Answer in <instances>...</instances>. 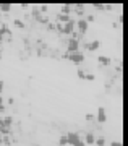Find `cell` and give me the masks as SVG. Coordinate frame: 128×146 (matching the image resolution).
<instances>
[{
	"mask_svg": "<svg viewBox=\"0 0 128 146\" xmlns=\"http://www.w3.org/2000/svg\"><path fill=\"white\" fill-rule=\"evenodd\" d=\"M96 119H97L99 123H105L107 122V114H105V109L104 107H99L97 109V117Z\"/></svg>",
	"mask_w": 128,
	"mask_h": 146,
	"instance_id": "cell-6",
	"label": "cell"
},
{
	"mask_svg": "<svg viewBox=\"0 0 128 146\" xmlns=\"http://www.w3.org/2000/svg\"><path fill=\"white\" fill-rule=\"evenodd\" d=\"M39 23H42V25H47V23H49V18H47V16H42L41 20H39Z\"/></svg>",
	"mask_w": 128,
	"mask_h": 146,
	"instance_id": "cell-20",
	"label": "cell"
},
{
	"mask_svg": "<svg viewBox=\"0 0 128 146\" xmlns=\"http://www.w3.org/2000/svg\"><path fill=\"white\" fill-rule=\"evenodd\" d=\"M13 25H15L16 28H20V29H23V28H25V23H23L21 20H13Z\"/></svg>",
	"mask_w": 128,
	"mask_h": 146,
	"instance_id": "cell-15",
	"label": "cell"
},
{
	"mask_svg": "<svg viewBox=\"0 0 128 146\" xmlns=\"http://www.w3.org/2000/svg\"><path fill=\"white\" fill-rule=\"evenodd\" d=\"M3 104V98H2V94H0V106Z\"/></svg>",
	"mask_w": 128,
	"mask_h": 146,
	"instance_id": "cell-30",
	"label": "cell"
},
{
	"mask_svg": "<svg viewBox=\"0 0 128 146\" xmlns=\"http://www.w3.org/2000/svg\"><path fill=\"white\" fill-rule=\"evenodd\" d=\"M75 52H80V39H72L70 37V41L67 44V55Z\"/></svg>",
	"mask_w": 128,
	"mask_h": 146,
	"instance_id": "cell-1",
	"label": "cell"
},
{
	"mask_svg": "<svg viewBox=\"0 0 128 146\" xmlns=\"http://www.w3.org/2000/svg\"><path fill=\"white\" fill-rule=\"evenodd\" d=\"M86 120H88V122L94 120V115H92V114H86Z\"/></svg>",
	"mask_w": 128,
	"mask_h": 146,
	"instance_id": "cell-25",
	"label": "cell"
},
{
	"mask_svg": "<svg viewBox=\"0 0 128 146\" xmlns=\"http://www.w3.org/2000/svg\"><path fill=\"white\" fill-rule=\"evenodd\" d=\"M97 62L101 63V65H110L112 58L107 57V55H99V57H97Z\"/></svg>",
	"mask_w": 128,
	"mask_h": 146,
	"instance_id": "cell-11",
	"label": "cell"
},
{
	"mask_svg": "<svg viewBox=\"0 0 128 146\" xmlns=\"http://www.w3.org/2000/svg\"><path fill=\"white\" fill-rule=\"evenodd\" d=\"M73 33H75V20H70L68 23H65V25H63V34L72 36Z\"/></svg>",
	"mask_w": 128,
	"mask_h": 146,
	"instance_id": "cell-4",
	"label": "cell"
},
{
	"mask_svg": "<svg viewBox=\"0 0 128 146\" xmlns=\"http://www.w3.org/2000/svg\"><path fill=\"white\" fill-rule=\"evenodd\" d=\"M75 28H78L80 34H86V33H88V28H89V25H88V21L84 20V18H80L78 21H75Z\"/></svg>",
	"mask_w": 128,
	"mask_h": 146,
	"instance_id": "cell-3",
	"label": "cell"
},
{
	"mask_svg": "<svg viewBox=\"0 0 128 146\" xmlns=\"http://www.w3.org/2000/svg\"><path fill=\"white\" fill-rule=\"evenodd\" d=\"M73 146H86V145H84V141H83V140H80V141H76Z\"/></svg>",
	"mask_w": 128,
	"mask_h": 146,
	"instance_id": "cell-26",
	"label": "cell"
},
{
	"mask_svg": "<svg viewBox=\"0 0 128 146\" xmlns=\"http://www.w3.org/2000/svg\"><path fill=\"white\" fill-rule=\"evenodd\" d=\"M5 109H7V107H5V104H2V106H0V112H3Z\"/></svg>",
	"mask_w": 128,
	"mask_h": 146,
	"instance_id": "cell-28",
	"label": "cell"
},
{
	"mask_svg": "<svg viewBox=\"0 0 128 146\" xmlns=\"http://www.w3.org/2000/svg\"><path fill=\"white\" fill-rule=\"evenodd\" d=\"M47 10H49V7H47V5H41V7H39V11H42V13H46Z\"/></svg>",
	"mask_w": 128,
	"mask_h": 146,
	"instance_id": "cell-21",
	"label": "cell"
},
{
	"mask_svg": "<svg viewBox=\"0 0 128 146\" xmlns=\"http://www.w3.org/2000/svg\"><path fill=\"white\" fill-rule=\"evenodd\" d=\"M110 146H123V143L120 140H118V141H112V143H110Z\"/></svg>",
	"mask_w": 128,
	"mask_h": 146,
	"instance_id": "cell-22",
	"label": "cell"
},
{
	"mask_svg": "<svg viewBox=\"0 0 128 146\" xmlns=\"http://www.w3.org/2000/svg\"><path fill=\"white\" fill-rule=\"evenodd\" d=\"M11 3H0V11H3V13H8L11 10Z\"/></svg>",
	"mask_w": 128,
	"mask_h": 146,
	"instance_id": "cell-12",
	"label": "cell"
},
{
	"mask_svg": "<svg viewBox=\"0 0 128 146\" xmlns=\"http://www.w3.org/2000/svg\"><path fill=\"white\" fill-rule=\"evenodd\" d=\"M47 28H49V29H55V25H54V23H47Z\"/></svg>",
	"mask_w": 128,
	"mask_h": 146,
	"instance_id": "cell-27",
	"label": "cell"
},
{
	"mask_svg": "<svg viewBox=\"0 0 128 146\" xmlns=\"http://www.w3.org/2000/svg\"><path fill=\"white\" fill-rule=\"evenodd\" d=\"M94 145H96V146H105V138H104V136H101V138H96Z\"/></svg>",
	"mask_w": 128,
	"mask_h": 146,
	"instance_id": "cell-13",
	"label": "cell"
},
{
	"mask_svg": "<svg viewBox=\"0 0 128 146\" xmlns=\"http://www.w3.org/2000/svg\"><path fill=\"white\" fill-rule=\"evenodd\" d=\"M2 143H3V136L0 135V146H2Z\"/></svg>",
	"mask_w": 128,
	"mask_h": 146,
	"instance_id": "cell-31",
	"label": "cell"
},
{
	"mask_svg": "<svg viewBox=\"0 0 128 146\" xmlns=\"http://www.w3.org/2000/svg\"><path fill=\"white\" fill-rule=\"evenodd\" d=\"M67 58L70 60V62H73V63H76V65H80L81 62H84V54L80 50V52H75V54H68Z\"/></svg>",
	"mask_w": 128,
	"mask_h": 146,
	"instance_id": "cell-2",
	"label": "cell"
},
{
	"mask_svg": "<svg viewBox=\"0 0 128 146\" xmlns=\"http://www.w3.org/2000/svg\"><path fill=\"white\" fill-rule=\"evenodd\" d=\"M55 18H57V21H58L60 25H65V23H68V21L72 20V16L70 15H62V13H58Z\"/></svg>",
	"mask_w": 128,
	"mask_h": 146,
	"instance_id": "cell-9",
	"label": "cell"
},
{
	"mask_svg": "<svg viewBox=\"0 0 128 146\" xmlns=\"http://www.w3.org/2000/svg\"><path fill=\"white\" fill-rule=\"evenodd\" d=\"M84 80H86V81H94L96 76H94V73H86V75H84Z\"/></svg>",
	"mask_w": 128,
	"mask_h": 146,
	"instance_id": "cell-16",
	"label": "cell"
},
{
	"mask_svg": "<svg viewBox=\"0 0 128 146\" xmlns=\"http://www.w3.org/2000/svg\"><path fill=\"white\" fill-rule=\"evenodd\" d=\"M94 8H96V10H104V8H105V5H102V3H94Z\"/></svg>",
	"mask_w": 128,
	"mask_h": 146,
	"instance_id": "cell-18",
	"label": "cell"
},
{
	"mask_svg": "<svg viewBox=\"0 0 128 146\" xmlns=\"http://www.w3.org/2000/svg\"><path fill=\"white\" fill-rule=\"evenodd\" d=\"M55 29H57V31H60L62 34H63V25H60V23H57V25H55Z\"/></svg>",
	"mask_w": 128,
	"mask_h": 146,
	"instance_id": "cell-19",
	"label": "cell"
},
{
	"mask_svg": "<svg viewBox=\"0 0 128 146\" xmlns=\"http://www.w3.org/2000/svg\"><path fill=\"white\" fill-rule=\"evenodd\" d=\"M3 36H5V34H3V33H0V42L3 41Z\"/></svg>",
	"mask_w": 128,
	"mask_h": 146,
	"instance_id": "cell-29",
	"label": "cell"
},
{
	"mask_svg": "<svg viewBox=\"0 0 128 146\" xmlns=\"http://www.w3.org/2000/svg\"><path fill=\"white\" fill-rule=\"evenodd\" d=\"M58 145H60V146L68 145V141H67V135H62V136H60V140H58Z\"/></svg>",
	"mask_w": 128,
	"mask_h": 146,
	"instance_id": "cell-14",
	"label": "cell"
},
{
	"mask_svg": "<svg viewBox=\"0 0 128 146\" xmlns=\"http://www.w3.org/2000/svg\"><path fill=\"white\" fill-rule=\"evenodd\" d=\"M81 138H80V133H76V131H68L67 133V141H68V145H75L76 141H80Z\"/></svg>",
	"mask_w": 128,
	"mask_h": 146,
	"instance_id": "cell-5",
	"label": "cell"
},
{
	"mask_svg": "<svg viewBox=\"0 0 128 146\" xmlns=\"http://www.w3.org/2000/svg\"><path fill=\"white\" fill-rule=\"evenodd\" d=\"M84 46H86V49L88 50H97L99 47H101V41H97V39H96V41H92V42H89V44H84Z\"/></svg>",
	"mask_w": 128,
	"mask_h": 146,
	"instance_id": "cell-8",
	"label": "cell"
},
{
	"mask_svg": "<svg viewBox=\"0 0 128 146\" xmlns=\"http://www.w3.org/2000/svg\"><path fill=\"white\" fill-rule=\"evenodd\" d=\"M72 7H73V5H70V3L62 5V7H60V13H62V15H70V13H72V10H73Z\"/></svg>",
	"mask_w": 128,
	"mask_h": 146,
	"instance_id": "cell-10",
	"label": "cell"
},
{
	"mask_svg": "<svg viewBox=\"0 0 128 146\" xmlns=\"http://www.w3.org/2000/svg\"><path fill=\"white\" fill-rule=\"evenodd\" d=\"M83 141H84V145H86V146L94 145V141H96V135L89 131V133H86V136H84V140H83Z\"/></svg>",
	"mask_w": 128,
	"mask_h": 146,
	"instance_id": "cell-7",
	"label": "cell"
},
{
	"mask_svg": "<svg viewBox=\"0 0 128 146\" xmlns=\"http://www.w3.org/2000/svg\"><path fill=\"white\" fill-rule=\"evenodd\" d=\"M84 20H86V21H88V25H89L91 21H94V16H92V15H88L86 18H84Z\"/></svg>",
	"mask_w": 128,
	"mask_h": 146,
	"instance_id": "cell-23",
	"label": "cell"
},
{
	"mask_svg": "<svg viewBox=\"0 0 128 146\" xmlns=\"http://www.w3.org/2000/svg\"><path fill=\"white\" fill-rule=\"evenodd\" d=\"M76 75H78V78H80V80H84V75H86V70H78V73H76Z\"/></svg>",
	"mask_w": 128,
	"mask_h": 146,
	"instance_id": "cell-17",
	"label": "cell"
},
{
	"mask_svg": "<svg viewBox=\"0 0 128 146\" xmlns=\"http://www.w3.org/2000/svg\"><path fill=\"white\" fill-rule=\"evenodd\" d=\"M3 88H5V81H3V80H0V94H2Z\"/></svg>",
	"mask_w": 128,
	"mask_h": 146,
	"instance_id": "cell-24",
	"label": "cell"
}]
</instances>
